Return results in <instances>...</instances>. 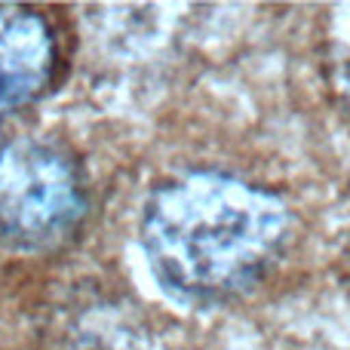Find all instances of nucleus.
<instances>
[{"mask_svg": "<svg viewBox=\"0 0 350 350\" xmlns=\"http://www.w3.org/2000/svg\"><path fill=\"white\" fill-rule=\"evenodd\" d=\"M292 209L280 193L228 172L187 170L151 187L139 240L157 286L185 308L252 295L283 261Z\"/></svg>", "mask_w": 350, "mask_h": 350, "instance_id": "nucleus-1", "label": "nucleus"}, {"mask_svg": "<svg viewBox=\"0 0 350 350\" xmlns=\"http://www.w3.org/2000/svg\"><path fill=\"white\" fill-rule=\"evenodd\" d=\"M0 151H3V145H0Z\"/></svg>", "mask_w": 350, "mask_h": 350, "instance_id": "nucleus-5", "label": "nucleus"}, {"mask_svg": "<svg viewBox=\"0 0 350 350\" xmlns=\"http://www.w3.org/2000/svg\"><path fill=\"white\" fill-rule=\"evenodd\" d=\"M338 96H341V105H345V111L350 117V62L341 65V71H338Z\"/></svg>", "mask_w": 350, "mask_h": 350, "instance_id": "nucleus-4", "label": "nucleus"}, {"mask_svg": "<svg viewBox=\"0 0 350 350\" xmlns=\"http://www.w3.org/2000/svg\"><path fill=\"white\" fill-rule=\"evenodd\" d=\"M90 212L86 178L71 151L18 139L0 151V237L16 249L62 246Z\"/></svg>", "mask_w": 350, "mask_h": 350, "instance_id": "nucleus-2", "label": "nucleus"}, {"mask_svg": "<svg viewBox=\"0 0 350 350\" xmlns=\"http://www.w3.org/2000/svg\"><path fill=\"white\" fill-rule=\"evenodd\" d=\"M59 43L37 10L0 3V114L34 102L55 77Z\"/></svg>", "mask_w": 350, "mask_h": 350, "instance_id": "nucleus-3", "label": "nucleus"}]
</instances>
